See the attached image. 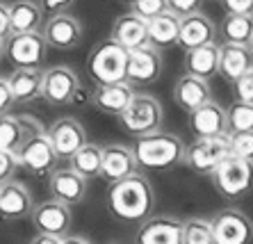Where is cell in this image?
Returning <instances> with one entry per match:
<instances>
[{
	"label": "cell",
	"mask_w": 253,
	"mask_h": 244,
	"mask_svg": "<svg viewBox=\"0 0 253 244\" xmlns=\"http://www.w3.org/2000/svg\"><path fill=\"white\" fill-rule=\"evenodd\" d=\"M5 57V39H0V60Z\"/></svg>",
	"instance_id": "obj_45"
},
{
	"label": "cell",
	"mask_w": 253,
	"mask_h": 244,
	"mask_svg": "<svg viewBox=\"0 0 253 244\" xmlns=\"http://www.w3.org/2000/svg\"><path fill=\"white\" fill-rule=\"evenodd\" d=\"M183 244H214L208 217H189L183 221Z\"/></svg>",
	"instance_id": "obj_33"
},
{
	"label": "cell",
	"mask_w": 253,
	"mask_h": 244,
	"mask_svg": "<svg viewBox=\"0 0 253 244\" xmlns=\"http://www.w3.org/2000/svg\"><path fill=\"white\" fill-rule=\"evenodd\" d=\"M162 76V53L151 43L128 50L126 80L130 84H153Z\"/></svg>",
	"instance_id": "obj_12"
},
{
	"label": "cell",
	"mask_w": 253,
	"mask_h": 244,
	"mask_svg": "<svg viewBox=\"0 0 253 244\" xmlns=\"http://www.w3.org/2000/svg\"><path fill=\"white\" fill-rule=\"evenodd\" d=\"M71 169L83 176L84 180L100 178V162H103V146L100 144H83L76 153L69 158Z\"/></svg>",
	"instance_id": "obj_29"
},
{
	"label": "cell",
	"mask_w": 253,
	"mask_h": 244,
	"mask_svg": "<svg viewBox=\"0 0 253 244\" xmlns=\"http://www.w3.org/2000/svg\"><path fill=\"white\" fill-rule=\"evenodd\" d=\"M230 155V137L217 135V137H196L192 144L185 146L183 164L199 176H210L221 164L224 158Z\"/></svg>",
	"instance_id": "obj_7"
},
{
	"label": "cell",
	"mask_w": 253,
	"mask_h": 244,
	"mask_svg": "<svg viewBox=\"0 0 253 244\" xmlns=\"http://www.w3.org/2000/svg\"><path fill=\"white\" fill-rule=\"evenodd\" d=\"M212 242L214 244H251L253 242V221L249 214L237 208L219 210L210 219Z\"/></svg>",
	"instance_id": "obj_10"
},
{
	"label": "cell",
	"mask_w": 253,
	"mask_h": 244,
	"mask_svg": "<svg viewBox=\"0 0 253 244\" xmlns=\"http://www.w3.org/2000/svg\"><path fill=\"white\" fill-rule=\"evenodd\" d=\"M14 155H16L18 167L28 171L30 176H48L59 162L53 151V144L46 135V128L35 117H30L28 135L21 142V146L14 151Z\"/></svg>",
	"instance_id": "obj_3"
},
{
	"label": "cell",
	"mask_w": 253,
	"mask_h": 244,
	"mask_svg": "<svg viewBox=\"0 0 253 244\" xmlns=\"http://www.w3.org/2000/svg\"><path fill=\"white\" fill-rule=\"evenodd\" d=\"M83 89L78 73L66 64L50 66L43 71V82H42V98L50 107H64L73 103Z\"/></svg>",
	"instance_id": "obj_9"
},
{
	"label": "cell",
	"mask_w": 253,
	"mask_h": 244,
	"mask_svg": "<svg viewBox=\"0 0 253 244\" xmlns=\"http://www.w3.org/2000/svg\"><path fill=\"white\" fill-rule=\"evenodd\" d=\"M178 28H180V16L173 12H162L146 21V32H148V43L155 46L158 50L162 48L178 46Z\"/></svg>",
	"instance_id": "obj_27"
},
{
	"label": "cell",
	"mask_w": 253,
	"mask_h": 244,
	"mask_svg": "<svg viewBox=\"0 0 253 244\" xmlns=\"http://www.w3.org/2000/svg\"><path fill=\"white\" fill-rule=\"evenodd\" d=\"M9 32V5L0 2V39H5Z\"/></svg>",
	"instance_id": "obj_42"
},
{
	"label": "cell",
	"mask_w": 253,
	"mask_h": 244,
	"mask_svg": "<svg viewBox=\"0 0 253 244\" xmlns=\"http://www.w3.org/2000/svg\"><path fill=\"white\" fill-rule=\"evenodd\" d=\"M119 2H126V5H132L135 0H119Z\"/></svg>",
	"instance_id": "obj_47"
},
{
	"label": "cell",
	"mask_w": 253,
	"mask_h": 244,
	"mask_svg": "<svg viewBox=\"0 0 253 244\" xmlns=\"http://www.w3.org/2000/svg\"><path fill=\"white\" fill-rule=\"evenodd\" d=\"M46 135L53 144V151L59 160H69L71 155L76 153L83 144H87V130L83 128V123L73 117H62L55 119L53 123L46 128Z\"/></svg>",
	"instance_id": "obj_14"
},
{
	"label": "cell",
	"mask_w": 253,
	"mask_h": 244,
	"mask_svg": "<svg viewBox=\"0 0 253 244\" xmlns=\"http://www.w3.org/2000/svg\"><path fill=\"white\" fill-rule=\"evenodd\" d=\"M62 244H91V242L87 238H83V235H64Z\"/></svg>",
	"instance_id": "obj_44"
},
{
	"label": "cell",
	"mask_w": 253,
	"mask_h": 244,
	"mask_svg": "<svg viewBox=\"0 0 253 244\" xmlns=\"http://www.w3.org/2000/svg\"><path fill=\"white\" fill-rule=\"evenodd\" d=\"M249 48H251V53H253V35H251V39H249Z\"/></svg>",
	"instance_id": "obj_46"
},
{
	"label": "cell",
	"mask_w": 253,
	"mask_h": 244,
	"mask_svg": "<svg viewBox=\"0 0 253 244\" xmlns=\"http://www.w3.org/2000/svg\"><path fill=\"white\" fill-rule=\"evenodd\" d=\"M130 7H132V12H135L137 16H141L144 21H151L153 16H158V14L169 9L167 0H135Z\"/></svg>",
	"instance_id": "obj_35"
},
{
	"label": "cell",
	"mask_w": 253,
	"mask_h": 244,
	"mask_svg": "<svg viewBox=\"0 0 253 244\" xmlns=\"http://www.w3.org/2000/svg\"><path fill=\"white\" fill-rule=\"evenodd\" d=\"M42 35L46 39L48 48L55 50H71L83 41V23L69 12L53 14L42 25Z\"/></svg>",
	"instance_id": "obj_15"
},
{
	"label": "cell",
	"mask_w": 253,
	"mask_h": 244,
	"mask_svg": "<svg viewBox=\"0 0 253 244\" xmlns=\"http://www.w3.org/2000/svg\"><path fill=\"white\" fill-rule=\"evenodd\" d=\"M30 219H32V226L37 228V233L64 238V235H69L71 224H73V212H71V205H66V203L48 199V201L32 205Z\"/></svg>",
	"instance_id": "obj_11"
},
{
	"label": "cell",
	"mask_w": 253,
	"mask_h": 244,
	"mask_svg": "<svg viewBox=\"0 0 253 244\" xmlns=\"http://www.w3.org/2000/svg\"><path fill=\"white\" fill-rule=\"evenodd\" d=\"M42 18L43 9L37 0H14L9 5V30L12 32H39Z\"/></svg>",
	"instance_id": "obj_28"
},
{
	"label": "cell",
	"mask_w": 253,
	"mask_h": 244,
	"mask_svg": "<svg viewBox=\"0 0 253 244\" xmlns=\"http://www.w3.org/2000/svg\"><path fill=\"white\" fill-rule=\"evenodd\" d=\"M132 94H135V84H130L128 80L96 84L91 91V105L107 117H119L130 103Z\"/></svg>",
	"instance_id": "obj_17"
},
{
	"label": "cell",
	"mask_w": 253,
	"mask_h": 244,
	"mask_svg": "<svg viewBox=\"0 0 253 244\" xmlns=\"http://www.w3.org/2000/svg\"><path fill=\"white\" fill-rule=\"evenodd\" d=\"M32 194L23 183L12 178L0 183V219H25L32 212Z\"/></svg>",
	"instance_id": "obj_19"
},
{
	"label": "cell",
	"mask_w": 253,
	"mask_h": 244,
	"mask_svg": "<svg viewBox=\"0 0 253 244\" xmlns=\"http://www.w3.org/2000/svg\"><path fill=\"white\" fill-rule=\"evenodd\" d=\"M16 169H18V162H16L14 151L0 149V183H5V180L14 178Z\"/></svg>",
	"instance_id": "obj_37"
},
{
	"label": "cell",
	"mask_w": 253,
	"mask_h": 244,
	"mask_svg": "<svg viewBox=\"0 0 253 244\" xmlns=\"http://www.w3.org/2000/svg\"><path fill=\"white\" fill-rule=\"evenodd\" d=\"M183 139L173 132H165L162 128L148 132V135H141L132 144V155L137 160V167L151 169V171L176 169L178 164H183Z\"/></svg>",
	"instance_id": "obj_2"
},
{
	"label": "cell",
	"mask_w": 253,
	"mask_h": 244,
	"mask_svg": "<svg viewBox=\"0 0 253 244\" xmlns=\"http://www.w3.org/2000/svg\"><path fill=\"white\" fill-rule=\"evenodd\" d=\"M112 39L119 41L124 48H128V50L144 46V43H148L146 21L141 16H137L135 12L121 14V16L114 18L112 23Z\"/></svg>",
	"instance_id": "obj_25"
},
{
	"label": "cell",
	"mask_w": 253,
	"mask_h": 244,
	"mask_svg": "<svg viewBox=\"0 0 253 244\" xmlns=\"http://www.w3.org/2000/svg\"><path fill=\"white\" fill-rule=\"evenodd\" d=\"M30 244H62V238L57 235H46V233H39L30 240Z\"/></svg>",
	"instance_id": "obj_43"
},
{
	"label": "cell",
	"mask_w": 253,
	"mask_h": 244,
	"mask_svg": "<svg viewBox=\"0 0 253 244\" xmlns=\"http://www.w3.org/2000/svg\"><path fill=\"white\" fill-rule=\"evenodd\" d=\"M121 128L132 137H141L153 130H160L162 119H165V110L162 103L151 94H132L130 103L126 105V110L117 117Z\"/></svg>",
	"instance_id": "obj_5"
},
{
	"label": "cell",
	"mask_w": 253,
	"mask_h": 244,
	"mask_svg": "<svg viewBox=\"0 0 253 244\" xmlns=\"http://www.w3.org/2000/svg\"><path fill=\"white\" fill-rule=\"evenodd\" d=\"M228 137H230V153L253 162V130L233 132Z\"/></svg>",
	"instance_id": "obj_34"
},
{
	"label": "cell",
	"mask_w": 253,
	"mask_h": 244,
	"mask_svg": "<svg viewBox=\"0 0 253 244\" xmlns=\"http://www.w3.org/2000/svg\"><path fill=\"white\" fill-rule=\"evenodd\" d=\"M212 98V89H210V80L196 78L192 73H185L183 78H178L176 87H173V101L183 112H192L199 105H203L206 101Z\"/></svg>",
	"instance_id": "obj_23"
},
{
	"label": "cell",
	"mask_w": 253,
	"mask_h": 244,
	"mask_svg": "<svg viewBox=\"0 0 253 244\" xmlns=\"http://www.w3.org/2000/svg\"><path fill=\"white\" fill-rule=\"evenodd\" d=\"M14 107H16V101H14V94L9 89V82H7V78H0V117L9 114Z\"/></svg>",
	"instance_id": "obj_39"
},
{
	"label": "cell",
	"mask_w": 253,
	"mask_h": 244,
	"mask_svg": "<svg viewBox=\"0 0 253 244\" xmlns=\"http://www.w3.org/2000/svg\"><path fill=\"white\" fill-rule=\"evenodd\" d=\"M226 14H249L253 16V0H221Z\"/></svg>",
	"instance_id": "obj_41"
},
{
	"label": "cell",
	"mask_w": 253,
	"mask_h": 244,
	"mask_svg": "<svg viewBox=\"0 0 253 244\" xmlns=\"http://www.w3.org/2000/svg\"><path fill=\"white\" fill-rule=\"evenodd\" d=\"M126 64H128V48L110 37L89 50L87 73L96 84L121 82L126 80Z\"/></svg>",
	"instance_id": "obj_4"
},
{
	"label": "cell",
	"mask_w": 253,
	"mask_h": 244,
	"mask_svg": "<svg viewBox=\"0 0 253 244\" xmlns=\"http://www.w3.org/2000/svg\"><path fill=\"white\" fill-rule=\"evenodd\" d=\"M189 128L196 137H217L228 135L226 130V107H221L217 101H206L196 110L189 112Z\"/></svg>",
	"instance_id": "obj_20"
},
{
	"label": "cell",
	"mask_w": 253,
	"mask_h": 244,
	"mask_svg": "<svg viewBox=\"0 0 253 244\" xmlns=\"http://www.w3.org/2000/svg\"><path fill=\"white\" fill-rule=\"evenodd\" d=\"M167 5H169V12L178 14V16H187V14L199 12L203 0H167Z\"/></svg>",
	"instance_id": "obj_38"
},
{
	"label": "cell",
	"mask_w": 253,
	"mask_h": 244,
	"mask_svg": "<svg viewBox=\"0 0 253 244\" xmlns=\"http://www.w3.org/2000/svg\"><path fill=\"white\" fill-rule=\"evenodd\" d=\"M233 91H235L237 101L253 103V69H249L247 73H242L235 82H233Z\"/></svg>",
	"instance_id": "obj_36"
},
{
	"label": "cell",
	"mask_w": 253,
	"mask_h": 244,
	"mask_svg": "<svg viewBox=\"0 0 253 244\" xmlns=\"http://www.w3.org/2000/svg\"><path fill=\"white\" fill-rule=\"evenodd\" d=\"M210 180L224 199H230V201L244 199L253 190V162L230 153L210 173Z\"/></svg>",
	"instance_id": "obj_6"
},
{
	"label": "cell",
	"mask_w": 253,
	"mask_h": 244,
	"mask_svg": "<svg viewBox=\"0 0 253 244\" xmlns=\"http://www.w3.org/2000/svg\"><path fill=\"white\" fill-rule=\"evenodd\" d=\"M253 69V53L249 46L242 43H221L219 46V66L217 76H221L228 82H235L242 73Z\"/></svg>",
	"instance_id": "obj_22"
},
{
	"label": "cell",
	"mask_w": 253,
	"mask_h": 244,
	"mask_svg": "<svg viewBox=\"0 0 253 244\" xmlns=\"http://www.w3.org/2000/svg\"><path fill=\"white\" fill-rule=\"evenodd\" d=\"M217 39V25L210 16L201 12L187 14V16H180V28H178V46L183 50L189 48L203 46V43H210Z\"/></svg>",
	"instance_id": "obj_18"
},
{
	"label": "cell",
	"mask_w": 253,
	"mask_h": 244,
	"mask_svg": "<svg viewBox=\"0 0 253 244\" xmlns=\"http://www.w3.org/2000/svg\"><path fill=\"white\" fill-rule=\"evenodd\" d=\"M219 66V43L210 41L185 50V71L203 80H212Z\"/></svg>",
	"instance_id": "obj_26"
},
{
	"label": "cell",
	"mask_w": 253,
	"mask_h": 244,
	"mask_svg": "<svg viewBox=\"0 0 253 244\" xmlns=\"http://www.w3.org/2000/svg\"><path fill=\"white\" fill-rule=\"evenodd\" d=\"M9 89L14 94L16 105H28L42 98V82H43V71L42 69H14L12 76L7 78Z\"/></svg>",
	"instance_id": "obj_24"
},
{
	"label": "cell",
	"mask_w": 253,
	"mask_h": 244,
	"mask_svg": "<svg viewBox=\"0 0 253 244\" xmlns=\"http://www.w3.org/2000/svg\"><path fill=\"white\" fill-rule=\"evenodd\" d=\"M87 183L83 176H78L73 169H59L55 167L53 171L48 173V192H50V199L55 201H62L66 205H76V203H83L87 197Z\"/></svg>",
	"instance_id": "obj_16"
},
{
	"label": "cell",
	"mask_w": 253,
	"mask_h": 244,
	"mask_svg": "<svg viewBox=\"0 0 253 244\" xmlns=\"http://www.w3.org/2000/svg\"><path fill=\"white\" fill-rule=\"evenodd\" d=\"M217 35L226 43L249 46V39L253 35V16H249V14H226L221 25L217 28Z\"/></svg>",
	"instance_id": "obj_30"
},
{
	"label": "cell",
	"mask_w": 253,
	"mask_h": 244,
	"mask_svg": "<svg viewBox=\"0 0 253 244\" xmlns=\"http://www.w3.org/2000/svg\"><path fill=\"white\" fill-rule=\"evenodd\" d=\"M135 244H183V219L173 214L146 217L135 233Z\"/></svg>",
	"instance_id": "obj_13"
},
{
	"label": "cell",
	"mask_w": 253,
	"mask_h": 244,
	"mask_svg": "<svg viewBox=\"0 0 253 244\" xmlns=\"http://www.w3.org/2000/svg\"><path fill=\"white\" fill-rule=\"evenodd\" d=\"M48 43L39 32H12L5 37V57L14 69H42Z\"/></svg>",
	"instance_id": "obj_8"
},
{
	"label": "cell",
	"mask_w": 253,
	"mask_h": 244,
	"mask_svg": "<svg viewBox=\"0 0 253 244\" xmlns=\"http://www.w3.org/2000/svg\"><path fill=\"white\" fill-rule=\"evenodd\" d=\"M39 5H42L43 14L53 16V14H62L66 9H71L76 5V0H39Z\"/></svg>",
	"instance_id": "obj_40"
},
{
	"label": "cell",
	"mask_w": 253,
	"mask_h": 244,
	"mask_svg": "<svg viewBox=\"0 0 253 244\" xmlns=\"http://www.w3.org/2000/svg\"><path fill=\"white\" fill-rule=\"evenodd\" d=\"M135 171H137V160H135L130 146H126V144H110V146H103L100 178H105L107 183H114V180H121Z\"/></svg>",
	"instance_id": "obj_21"
},
{
	"label": "cell",
	"mask_w": 253,
	"mask_h": 244,
	"mask_svg": "<svg viewBox=\"0 0 253 244\" xmlns=\"http://www.w3.org/2000/svg\"><path fill=\"white\" fill-rule=\"evenodd\" d=\"M30 128V114L23 117H14L12 112L0 117V149L16 151L21 142L25 139Z\"/></svg>",
	"instance_id": "obj_31"
},
{
	"label": "cell",
	"mask_w": 253,
	"mask_h": 244,
	"mask_svg": "<svg viewBox=\"0 0 253 244\" xmlns=\"http://www.w3.org/2000/svg\"><path fill=\"white\" fill-rule=\"evenodd\" d=\"M226 130H228V135L253 130V103L235 98L226 107Z\"/></svg>",
	"instance_id": "obj_32"
},
{
	"label": "cell",
	"mask_w": 253,
	"mask_h": 244,
	"mask_svg": "<svg viewBox=\"0 0 253 244\" xmlns=\"http://www.w3.org/2000/svg\"><path fill=\"white\" fill-rule=\"evenodd\" d=\"M105 208L114 219L132 224V221H144L151 217L155 208V190L153 183L135 171L121 180H114L107 187Z\"/></svg>",
	"instance_id": "obj_1"
}]
</instances>
